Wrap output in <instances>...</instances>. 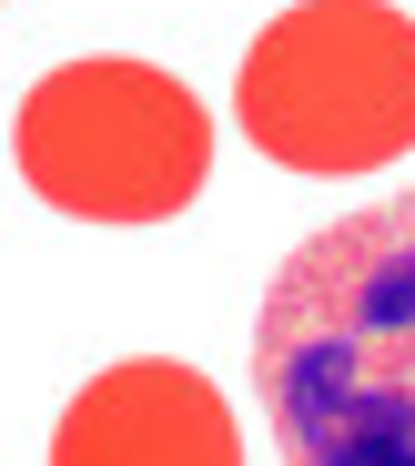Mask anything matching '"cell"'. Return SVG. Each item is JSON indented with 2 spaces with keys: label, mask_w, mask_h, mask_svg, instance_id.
Masks as SVG:
<instances>
[{
  "label": "cell",
  "mask_w": 415,
  "mask_h": 466,
  "mask_svg": "<svg viewBox=\"0 0 415 466\" xmlns=\"http://www.w3.org/2000/svg\"><path fill=\"white\" fill-rule=\"evenodd\" d=\"M51 466H243V426L203 365L122 355L61 406Z\"/></svg>",
  "instance_id": "cell-4"
},
{
  "label": "cell",
  "mask_w": 415,
  "mask_h": 466,
  "mask_svg": "<svg viewBox=\"0 0 415 466\" xmlns=\"http://www.w3.org/2000/svg\"><path fill=\"white\" fill-rule=\"evenodd\" d=\"M254 406L284 466H415V193L335 213L274 264Z\"/></svg>",
  "instance_id": "cell-1"
},
{
  "label": "cell",
  "mask_w": 415,
  "mask_h": 466,
  "mask_svg": "<svg viewBox=\"0 0 415 466\" xmlns=\"http://www.w3.org/2000/svg\"><path fill=\"white\" fill-rule=\"evenodd\" d=\"M21 183L71 223H173L213 173V112L162 61H61L11 122Z\"/></svg>",
  "instance_id": "cell-3"
},
{
  "label": "cell",
  "mask_w": 415,
  "mask_h": 466,
  "mask_svg": "<svg viewBox=\"0 0 415 466\" xmlns=\"http://www.w3.org/2000/svg\"><path fill=\"white\" fill-rule=\"evenodd\" d=\"M243 142L284 173H385L415 152V21L395 0H294L233 71Z\"/></svg>",
  "instance_id": "cell-2"
}]
</instances>
